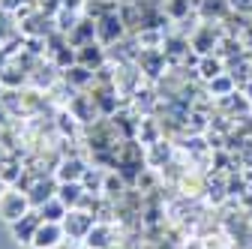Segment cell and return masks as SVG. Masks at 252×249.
<instances>
[{
	"mask_svg": "<svg viewBox=\"0 0 252 249\" xmlns=\"http://www.w3.org/2000/svg\"><path fill=\"white\" fill-rule=\"evenodd\" d=\"M84 243H87L90 249H108V246H111V228H108V225H93V228L87 231Z\"/></svg>",
	"mask_w": 252,
	"mask_h": 249,
	"instance_id": "cell-10",
	"label": "cell"
},
{
	"mask_svg": "<svg viewBox=\"0 0 252 249\" xmlns=\"http://www.w3.org/2000/svg\"><path fill=\"white\" fill-rule=\"evenodd\" d=\"M96 225L93 222L90 213H81V210H72L66 213V219H63V231H66L69 237H87V231Z\"/></svg>",
	"mask_w": 252,
	"mask_h": 249,
	"instance_id": "cell-4",
	"label": "cell"
},
{
	"mask_svg": "<svg viewBox=\"0 0 252 249\" xmlns=\"http://www.w3.org/2000/svg\"><path fill=\"white\" fill-rule=\"evenodd\" d=\"M36 210L42 216V222H63V219H66V204H63L57 195L51 201H45L42 207H36Z\"/></svg>",
	"mask_w": 252,
	"mask_h": 249,
	"instance_id": "cell-8",
	"label": "cell"
},
{
	"mask_svg": "<svg viewBox=\"0 0 252 249\" xmlns=\"http://www.w3.org/2000/svg\"><path fill=\"white\" fill-rule=\"evenodd\" d=\"M99 183H102V174H96V171H84V177H81V186H84V192L87 189H99Z\"/></svg>",
	"mask_w": 252,
	"mask_h": 249,
	"instance_id": "cell-13",
	"label": "cell"
},
{
	"mask_svg": "<svg viewBox=\"0 0 252 249\" xmlns=\"http://www.w3.org/2000/svg\"><path fill=\"white\" fill-rule=\"evenodd\" d=\"M42 225V216H39V210H30V213H24L18 222H12V234H15V240L18 243H33V234H36V228Z\"/></svg>",
	"mask_w": 252,
	"mask_h": 249,
	"instance_id": "cell-2",
	"label": "cell"
},
{
	"mask_svg": "<svg viewBox=\"0 0 252 249\" xmlns=\"http://www.w3.org/2000/svg\"><path fill=\"white\" fill-rule=\"evenodd\" d=\"M0 117H3V108H0Z\"/></svg>",
	"mask_w": 252,
	"mask_h": 249,
	"instance_id": "cell-16",
	"label": "cell"
},
{
	"mask_svg": "<svg viewBox=\"0 0 252 249\" xmlns=\"http://www.w3.org/2000/svg\"><path fill=\"white\" fill-rule=\"evenodd\" d=\"M105 189H108V195H117V192L123 189V183H120V177H114V174H111V177L105 180Z\"/></svg>",
	"mask_w": 252,
	"mask_h": 249,
	"instance_id": "cell-14",
	"label": "cell"
},
{
	"mask_svg": "<svg viewBox=\"0 0 252 249\" xmlns=\"http://www.w3.org/2000/svg\"><path fill=\"white\" fill-rule=\"evenodd\" d=\"M78 60H81V66H87V69L93 72V66H99L105 57H102V48H99L96 42H87V45L78 48Z\"/></svg>",
	"mask_w": 252,
	"mask_h": 249,
	"instance_id": "cell-11",
	"label": "cell"
},
{
	"mask_svg": "<svg viewBox=\"0 0 252 249\" xmlns=\"http://www.w3.org/2000/svg\"><path fill=\"white\" fill-rule=\"evenodd\" d=\"M24 213H30V198L27 192H3V198H0V216L12 225L18 222Z\"/></svg>",
	"mask_w": 252,
	"mask_h": 249,
	"instance_id": "cell-1",
	"label": "cell"
},
{
	"mask_svg": "<svg viewBox=\"0 0 252 249\" xmlns=\"http://www.w3.org/2000/svg\"><path fill=\"white\" fill-rule=\"evenodd\" d=\"M57 198L66 204V207H75V204H81V198H84V186H81V183H60V186H57Z\"/></svg>",
	"mask_w": 252,
	"mask_h": 249,
	"instance_id": "cell-9",
	"label": "cell"
},
{
	"mask_svg": "<svg viewBox=\"0 0 252 249\" xmlns=\"http://www.w3.org/2000/svg\"><path fill=\"white\" fill-rule=\"evenodd\" d=\"M120 18H117V9L114 12H108V15H102V18H96V36H99V42H105V45H111L117 36H120Z\"/></svg>",
	"mask_w": 252,
	"mask_h": 249,
	"instance_id": "cell-5",
	"label": "cell"
},
{
	"mask_svg": "<svg viewBox=\"0 0 252 249\" xmlns=\"http://www.w3.org/2000/svg\"><path fill=\"white\" fill-rule=\"evenodd\" d=\"M54 195H57L54 180H36L33 186H30V192H27V198H30V204H33V207H42V204L51 201Z\"/></svg>",
	"mask_w": 252,
	"mask_h": 249,
	"instance_id": "cell-7",
	"label": "cell"
},
{
	"mask_svg": "<svg viewBox=\"0 0 252 249\" xmlns=\"http://www.w3.org/2000/svg\"><path fill=\"white\" fill-rule=\"evenodd\" d=\"M63 225L60 222H42L33 234V249H54L60 240H63Z\"/></svg>",
	"mask_w": 252,
	"mask_h": 249,
	"instance_id": "cell-3",
	"label": "cell"
},
{
	"mask_svg": "<svg viewBox=\"0 0 252 249\" xmlns=\"http://www.w3.org/2000/svg\"><path fill=\"white\" fill-rule=\"evenodd\" d=\"M84 171H87L84 162L75 159V156H69V159H63V162H60V168H57V180H60V183H81Z\"/></svg>",
	"mask_w": 252,
	"mask_h": 249,
	"instance_id": "cell-6",
	"label": "cell"
},
{
	"mask_svg": "<svg viewBox=\"0 0 252 249\" xmlns=\"http://www.w3.org/2000/svg\"><path fill=\"white\" fill-rule=\"evenodd\" d=\"M66 81H72V84H87V81H90V69L78 63V66L66 69Z\"/></svg>",
	"mask_w": 252,
	"mask_h": 249,
	"instance_id": "cell-12",
	"label": "cell"
},
{
	"mask_svg": "<svg viewBox=\"0 0 252 249\" xmlns=\"http://www.w3.org/2000/svg\"><path fill=\"white\" fill-rule=\"evenodd\" d=\"M60 3V9H69V12H78L81 6H84V0H57Z\"/></svg>",
	"mask_w": 252,
	"mask_h": 249,
	"instance_id": "cell-15",
	"label": "cell"
}]
</instances>
